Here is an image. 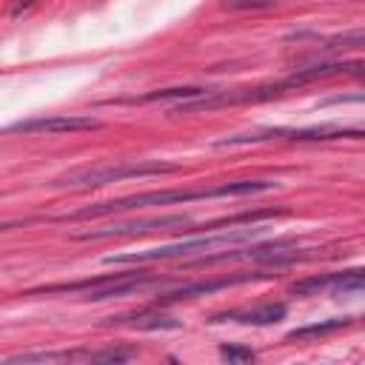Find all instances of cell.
Wrapping results in <instances>:
<instances>
[{"label": "cell", "mask_w": 365, "mask_h": 365, "mask_svg": "<svg viewBox=\"0 0 365 365\" xmlns=\"http://www.w3.org/2000/svg\"><path fill=\"white\" fill-rule=\"evenodd\" d=\"M277 188V182L271 180H237V182H222L214 188H168V191H145V194H131V197H120V200H108V202H94V205H83L71 214L54 217L60 222H80V220H97V217H108V214H120V211H134V208H148V205H171V202H191V200H208V197H245V194H257V191H271Z\"/></svg>", "instance_id": "1"}, {"label": "cell", "mask_w": 365, "mask_h": 365, "mask_svg": "<svg viewBox=\"0 0 365 365\" xmlns=\"http://www.w3.org/2000/svg\"><path fill=\"white\" fill-rule=\"evenodd\" d=\"M191 220L185 214H168V217H145V220H131V222H111L103 228H88V231H74L71 240L91 242V240H111V237H128V234H151V231H168V228H185Z\"/></svg>", "instance_id": "4"}, {"label": "cell", "mask_w": 365, "mask_h": 365, "mask_svg": "<svg viewBox=\"0 0 365 365\" xmlns=\"http://www.w3.org/2000/svg\"><path fill=\"white\" fill-rule=\"evenodd\" d=\"M208 94V88H200V86H177V88H163V91H148V94H140V97H123V100H106V103H125V106H134V103H154V100H197Z\"/></svg>", "instance_id": "10"}, {"label": "cell", "mask_w": 365, "mask_h": 365, "mask_svg": "<svg viewBox=\"0 0 365 365\" xmlns=\"http://www.w3.org/2000/svg\"><path fill=\"white\" fill-rule=\"evenodd\" d=\"M262 228H234L225 234H214V237H194V240H182V242H171V245H157L148 251H131V254H117V257H106L108 265H125V262H157V259H171V257H194V254H208L217 248H231L240 242H248L254 237H259Z\"/></svg>", "instance_id": "2"}, {"label": "cell", "mask_w": 365, "mask_h": 365, "mask_svg": "<svg viewBox=\"0 0 365 365\" xmlns=\"http://www.w3.org/2000/svg\"><path fill=\"white\" fill-rule=\"evenodd\" d=\"M103 128L100 120L83 117V114H51V117H34V120H20L6 125L3 131L11 134H71V131H97Z\"/></svg>", "instance_id": "6"}, {"label": "cell", "mask_w": 365, "mask_h": 365, "mask_svg": "<svg viewBox=\"0 0 365 365\" xmlns=\"http://www.w3.org/2000/svg\"><path fill=\"white\" fill-rule=\"evenodd\" d=\"M274 274H231V277H220V279H200V282H185V285H177L165 294L157 297V305H165V302H180V299H194V297H205V294H214V291H222V288H231V285H242V282H254V279H271Z\"/></svg>", "instance_id": "8"}, {"label": "cell", "mask_w": 365, "mask_h": 365, "mask_svg": "<svg viewBox=\"0 0 365 365\" xmlns=\"http://www.w3.org/2000/svg\"><path fill=\"white\" fill-rule=\"evenodd\" d=\"M365 285V271L362 268H351V271H336V274H319V277H308L291 285V294L297 297H311V294H345V291H362Z\"/></svg>", "instance_id": "7"}, {"label": "cell", "mask_w": 365, "mask_h": 365, "mask_svg": "<svg viewBox=\"0 0 365 365\" xmlns=\"http://www.w3.org/2000/svg\"><path fill=\"white\" fill-rule=\"evenodd\" d=\"M131 359V351H88V362H125Z\"/></svg>", "instance_id": "14"}, {"label": "cell", "mask_w": 365, "mask_h": 365, "mask_svg": "<svg viewBox=\"0 0 365 365\" xmlns=\"http://www.w3.org/2000/svg\"><path fill=\"white\" fill-rule=\"evenodd\" d=\"M336 140V137H362L359 128H339V125H314V128H262V131H248V134H234L220 140L217 145H237V143H262V140Z\"/></svg>", "instance_id": "5"}, {"label": "cell", "mask_w": 365, "mask_h": 365, "mask_svg": "<svg viewBox=\"0 0 365 365\" xmlns=\"http://www.w3.org/2000/svg\"><path fill=\"white\" fill-rule=\"evenodd\" d=\"M277 0H225V9H271Z\"/></svg>", "instance_id": "15"}, {"label": "cell", "mask_w": 365, "mask_h": 365, "mask_svg": "<svg viewBox=\"0 0 365 365\" xmlns=\"http://www.w3.org/2000/svg\"><path fill=\"white\" fill-rule=\"evenodd\" d=\"M220 356L225 362H234V365H242V362H254L257 359V351L245 348V345H220Z\"/></svg>", "instance_id": "13"}, {"label": "cell", "mask_w": 365, "mask_h": 365, "mask_svg": "<svg viewBox=\"0 0 365 365\" xmlns=\"http://www.w3.org/2000/svg\"><path fill=\"white\" fill-rule=\"evenodd\" d=\"M111 325H131L137 331H160V328H180V319L165 314H134V317H111Z\"/></svg>", "instance_id": "12"}, {"label": "cell", "mask_w": 365, "mask_h": 365, "mask_svg": "<svg viewBox=\"0 0 365 365\" xmlns=\"http://www.w3.org/2000/svg\"><path fill=\"white\" fill-rule=\"evenodd\" d=\"M288 308L282 302H265L257 308H245V311H225V314H214L211 322H245V325H274L279 319H285Z\"/></svg>", "instance_id": "9"}, {"label": "cell", "mask_w": 365, "mask_h": 365, "mask_svg": "<svg viewBox=\"0 0 365 365\" xmlns=\"http://www.w3.org/2000/svg\"><path fill=\"white\" fill-rule=\"evenodd\" d=\"M177 163H163V160H140V163H120V165H100V168H77L54 180L57 188H100L111 185L128 177H163V174H177Z\"/></svg>", "instance_id": "3"}, {"label": "cell", "mask_w": 365, "mask_h": 365, "mask_svg": "<svg viewBox=\"0 0 365 365\" xmlns=\"http://www.w3.org/2000/svg\"><path fill=\"white\" fill-rule=\"evenodd\" d=\"M354 322V317H342V319H325V322H314V325H302L285 334V342H311V339H322L334 331H342Z\"/></svg>", "instance_id": "11"}]
</instances>
